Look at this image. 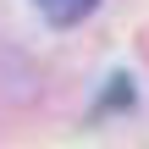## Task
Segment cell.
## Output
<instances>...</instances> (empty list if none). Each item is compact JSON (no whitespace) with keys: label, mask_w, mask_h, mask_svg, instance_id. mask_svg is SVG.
Masks as SVG:
<instances>
[{"label":"cell","mask_w":149,"mask_h":149,"mask_svg":"<svg viewBox=\"0 0 149 149\" xmlns=\"http://www.w3.org/2000/svg\"><path fill=\"white\" fill-rule=\"evenodd\" d=\"M94 6H100V0H39V17H44L50 28H77Z\"/></svg>","instance_id":"1"}]
</instances>
